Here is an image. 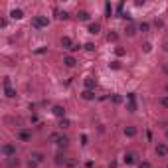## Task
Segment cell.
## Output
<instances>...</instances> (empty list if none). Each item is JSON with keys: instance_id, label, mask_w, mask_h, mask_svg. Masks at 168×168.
I'll return each instance as SVG.
<instances>
[{"instance_id": "1", "label": "cell", "mask_w": 168, "mask_h": 168, "mask_svg": "<svg viewBox=\"0 0 168 168\" xmlns=\"http://www.w3.org/2000/svg\"><path fill=\"white\" fill-rule=\"evenodd\" d=\"M48 24H50L48 16H34L32 18V26L34 28H45Z\"/></svg>"}, {"instance_id": "2", "label": "cell", "mask_w": 168, "mask_h": 168, "mask_svg": "<svg viewBox=\"0 0 168 168\" xmlns=\"http://www.w3.org/2000/svg\"><path fill=\"white\" fill-rule=\"evenodd\" d=\"M2 154L6 158H12V156H16V146L10 145V143H6V145H2Z\"/></svg>"}, {"instance_id": "3", "label": "cell", "mask_w": 168, "mask_h": 168, "mask_svg": "<svg viewBox=\"0 0 168 168\" xmlns=\"http://www.w3.org/2000/svg\"><path fill=\"white\" fill-rule=\"evenodd\" d=\"M18 138H20L22 143H28V140L32 138V133H30V131H26V129H22V131H18Z\"/></svg>"}, {"instance_id": "4", "label": "cell", "mask_w": 168, "mask_h": 168, "mask_svg": "<svg viewBox=\"0 0 168 168\" xmlns=\"http://www.w3.org/2000/svg\"><path fill=\"white\" fill-rule=\"evenodd\" d=\"M61 45H63V48H67V50H71V52H73V48H75L69 36H63V38H61Z\"/></svg>"}, {"instance_id": "5", "label": "cell", "mask_w": 168, "mask_h": 168, "mask_svg": "<svg viewBox=\"0 0 168 168\" xmlns=\"http://www.w3.org/2000/svg\"><path fill=\"white\" fill-rule=\"evenodd\" d=\"M81 97H83L85 101L95 99V91H93V89H85V91H81Z\"/></svg>"}, {"instance_id": "6", "label": "cell", "mask_w": 168, "mask_h": 168, "mask_svg": "<svg viewBox=\"0 0 168 168\" xmlns=\"http://www.w3.org/2000/svg\"><path fill=\"white\" fill-rule=\"evenodd\" d=\"M123 160H125V164H134V162H136V154H134V152H127Z\"/></svg>"}, {"instance_id": "7", "label": "cell", "mask_w": 168, "mask_h": 168, "mask_svg": "<svg viewBox=\"0 0 168 168\" xmlns=\"http://www.w3.org/2000/svg\"><path fill=\"white\" fill-rule=\"evenodd\" d=\"M10 16L14 18V20H22V18H24V10H20V8H14V10H10Z\"/></svg>"}, {"instance_id": "8", "label": "cell", "mask_w": 168, "mask_h": 168, "mask_svg": "<svg viewBox=\"0 0 168 168\" xmlns=\"http://www.w3.org/2000/svg\"><path fill=\"white\" fill-rule=\"evenodd\" d=\"M52 113H54L56 117H65V109H63L61 105H56V107L52 109Z\"/></svg>"}, {"instance_id": "9", "label": "cell", "mask_w": 168, "mask_h": 168, "mask_svg": "<svg viewBox=\"0 0 168 168\" xmlns=\"http://www.w3.org/2000/svg\"><path fill=\"white\" fill-rule=\"evenodd\" d=\"M156 154L158 156H166L168 154V145H158L156 146Z\"/></svg>"}, {"instance_id": "10", "label": "cell", "mask_w": 168, "mask_h": 168, "mask_svg": "<svg viewBox=\"0 0 168 168\" xmlns=\"http://www.w3.org/2000/svg\"><path fill=\"white\" fill-rule=\"evenodd\" d=\"M63 63H65L67 67H73L77 61H75V57H73V56H65V57H63Z\"/></svg>"}, {"instance_id": "11", "label": "cell", "mask_w": 168, "mask_h": 168, "mask_svg": "<svg viewBox=\"0 0 168 168\" xmlns=\"http://www.w3.org/2000/svg\"><path fill=\"white\" fill-rule=\"evenodd\" d=\"M134 134H136V129H134V127H125V136L133 138Z\"/></svg>"}, {"instance_id": "12", "label": "cell", "mask_w": 168, "mask_h": 168, "mask_svg": "<svg viewBox=\"0 0 168 168\" xmlns=\"http://www.w3.org/2000/svg\"><path fill=\"white\" fill-rule=\"evenodd\" d=\"M30 158H32V160H36V162H38V164H40V162H44V154H42V152H32V156H30Z\"/></svg>"}, {"instance_id": "13", "label": "cell", "mask_w": 168, "mask_h": 168, "mask_svg": "<svg viewBox=\"0 0 168 168\" xmlns=\"http://www.w3.org/2000/svg\"><path fill=\"white\" fill-rule=\"evenodd\" d=\"M99 32H101V26H99V24H89V34L97 36Z\"/></svg>"}, {"instance_id": "14", "label": "cell", "mask_w": 168, "mask_h": 168, "mask_svg": "<svg viewBox=\"0 0 168 168\" xmlns=\"http://www.w3.org/2000/svg\"><path fill=\"white\" fill-rule=\"evenodd\" d=\"M52 138H57V136L54 134ZM57 146H61V148H63V146H67V136H59V138H57Z\"/></svg>"}, {"instance_id": "15", "label": "cell", "mask_w": 168, "mask_h": 168, "mask_svg": "<svg viewBox=\"0 0 168 168\" xmlns=\"http://www.w3.org/2000/svg\"><path fill=\"white\" fill-rule=\"evenodd\" d=\"M85 87H87V89H95V79L93 77H85Z\"/></svg>"}, {"instance_id": "16", "label": "cell", "mask_w": 168, "mask_h": 168, "mask_svg": "<svg viewBox=\"0 0 168 168\" xmlns=\"http://www.w3.org/2000/svg\"><path fill=\"white\" fill-rule=\"evenodd\" d=\"M4 93H6V97H16V89H12L10 85H8V87H4Z\"/></svg>"}, {"instance_id": "17", "label": "cell", "mask_w": 168, "mask_h": 168, "mask_svg": "<svg viewBox=\"0 0 168 168\" xmlns=\"http://www.w3.org/2000/svg\"><path fill=\"white\" fill-rule=\"evenodd\" d=\"M77 16H79V20H83V22H87V20L91 18V16H89V12H87V10H81V12L77 14Z\"/></svg>"}, {"instance_id": "18", "label": "cell", "mask_w": 168, "mask_h": 168, "mask_svg": "<svg viewBox=\"0 0 168 168\" xmlns=\"http://www.w3.org/2000/svg\"><path fill=\"white\" fill-rule=\"evenodd\" d=\"M138 168H152V164L146 162V160H143V162H138Z\"/></svg>"}, {"instance_id": "19", "label": "cell", "mask_w": 168, "mask_h": 168, "mask_svg": "<svg viewBox=\"0 0 168 168\" xmlns=\"http://www.w3.org/2000/svg\"><path fill=\"white\" fill-rule=\"evenodd\" d=\"M160 105H162L164 109H168V95H166V97H162V99H160Z\"/></svg>"}, {"instance_id": "20", "label": "cell", "mask_w": 168, "mask_h": 168, "mask_svg": "<svg viewBox=\"0 0 168 168\" xmlns=\"http://www.w3.org/2000/svg\"><path fill=\"white\" fill-rule=\"evenodd\" d=\"M138 30H140V32H148V24H146V22H143L140 26H138Z\"/></svg>"}, {"instance_id": "21", "label": "cell", "mask_w": 168, "mask_h": 168, "mask_svg": "<svg viewBox=\"0 0 168 168\" xmlns=\"http://www.w3.org/2000/svg\"><path fill=\"white\" fill-rule=\"evenodd\" d=\"M125 32L129 34V36H133V34H134V26H127V28H125Z\"/></svg>"}, {"instance_id": "22", "label": "cell", "mask_w": 168, "mask_h": 168, "mask_svg": "<svg viewBox=\"0 0 168 168\" xmlns=\"http://www.w3.org/2000/svg\"><path fill=\"white\" fill-rule=\"evenodd\" d=\"M143 50H145L146 54H148V52H150V50H152V45H150V42H146V44L143 45Z\"/></svg>"}, {"instance_id": "23", "label": "cell", "mask_w": 168, "mask_h": 168, "mask_svg": "<svg viewBox=\"0 0 168 168\" xmlns=\"http://www.w3.org/2000/svg\"><path fill=\"white\" fill-rule=\"evenodd\" d=\"M28 166H30V168H36V166H38V162H36V160H32V158H30V160H28Z\"/></svg>"}, {"instance_id": "24", "label": "cell", "mask_w": 168, "mask_h": 168, "mask_svg": "<svg viewBox=\"0 0 168 168\" xmlns=\"http://www.w3.org/2000/svg\"><path fill=\"white\" fill-rule=\"evenodd\" d=\"M85 50H87V52H93V50H95V45H93V44H85Z\"/></svg>"}, {"instance_id": "25", "label": "cell", "mask_w": 168, "mask_h": 168, "mask_svg": "<svg viewBox=\"0 0 168 168\" xmlns=\"http://www.w3.org/2000/svg\"><path fill=\"white\" fill-rule=\"evenodd\" d=\"M109 42H117V34H109Z\"/></svg>"}, {"instance_id": "26", "label": "cell", "mask_w": 168, "mask_h": 168, "mask_svg": "<svg viewBox=\"0 0 168 168\" xmlns=\"http://www.w3.org/2000/svg\"><path fill=\"white\" fill-rule=\"evenodd\" d=\"M59 18H61V20H65V18H69V16H67V12H59Z\"/></svg>"}, {"instance_id": "27", "label": "cell", "mask_w": 168, "mask_h": 168, "mask_svg": "<svg viewBox=\"0 0 168 168\" xmlns=\"http://www.w3.org/2000/svg\"><path fill=\"white\" fill-rule=\"evenodd\" d=\"M111 67H113V69H119L121 65H119V61H113V63H111Z\"/></svg>"}, {"instance_id": "28", "label": "cell", "mask_w": 168, "mask_h": 168, "mask_svg": "<svg viewBox=\"0 0 168 168\" xmlns=\"http://www.w3.org/2000/svg\"><path fill=\"white\" fill-rule=\"evenodd\" d=\"M162 50H164V52L168 54V42H164V45H162Z\"/></svg>"}, {"instance_id": "29", "label": "cell", "mask_w": 168, "mask_h": 168, "mask_svg": "<svg viewBox=\"0 0 168 168\" xmlns=\"http://www.w3.org/2000/svg\"><path fill=\"white\" fill-rule=\"evenodd\" d=\"M162 69H164V73H166V75H168V63H166V65H164V67H162Z\"/></svg>"}, {"instance_id": "30", "label": "cell", "mask_w": 168, "mask_h": 168, "mask_svg": "<svg viewBox=\"0 0 168 168\" xmlns=\"http://www.w3.org/2000/svg\"><path fill=\"white\" fill-rule=\"evenodd\" d=\"M164 136H166V140H168V129H166V131H164Z\"/></svg>"}, {"instance_id": "31", "label": "cell", "mask_w": 168, "mask_h": 168, "mask_svg": "<svg viewBox=\"0 0 168 168\" xmlns=\"http://www.w3.org/2000/svg\"><path fill=\"white\" fill-rule=\"evenodd\" d=\"M166 91H168V85H166Z\"/></svg>"}]
</instances>
